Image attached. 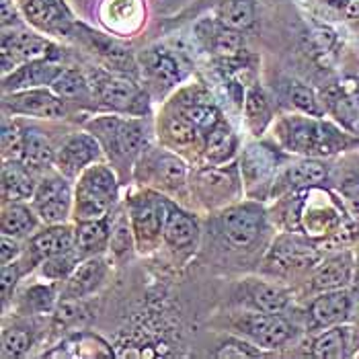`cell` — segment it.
Wrapping results in <instances>:
<instances>
[{
    "instance_id": "obj_1",
    "label": "cell",
    "mask_w": 359,
    "mask_h": 359,
    "mask_svg": "<svg viewBox=\"0 0 359 359\" xmlns=\"http://www.w3.org/2000/svg\"><path fill=\"white\" fill-rule=\"evenodd\" d=\"M279 146L292 154L325 158L359 146V138L314 115H285L276 123Z\"/></svg>"
},
{
    "instance_id": "obj_2",
    "label": "cell",
    "mask_w": 359,
    "mask_h": 359,
    "mask_svg": "<svg viewBox=\"0 0 359 359\" xmlns=\"http://www.w3.org/2000/svg\"><path fill=\"white\" fill-rule=\"evenodd\" d=\"M86 130L97 136L103 150L117 168H130L144 154L150 142V123L146 117L101 115L86 123Z\"/></svg>"
},
{
    "instance_id": "obj_3",
    "label": "cell",
    "mask_w": 359,
    "mask_h": 359,
    "mask_svg": "<svg viewBox=\"0 0 359 359\" xmlns=\"http://www.w3.org/2000/svg\"><path fill=\"white\" fill-rule=\"evenodd\" d=\"M119 194V183L115 170L111 166L93 165L81 172L76 189H74V218L95 220L109 216Z\"/></svg>"
},
{
    "instance_id": "obj_4",
    "label": "cell",
    "mask_w": 359,
    "mask_h": 359,
    "mask_svg": "<svg viewBox=\"0 0 359 359\" xmlns=\"http://www.w3.org/2000/svg\"><path fill=\"white\" fill-rule=\"evenodd\" d=\"M267 232V216L257 203H234L216 218V234L230 250H247Z\"/></svg>"
},
{
    "instance_id": "obj_5",
    "label": "cell",
    "mask_w": 359,
    "mask_h": 359,
    "mask_svg": "<svg viewBox=\"0 0 359 359\" xmlns=\"http://www.w3.org/2000/svg\"><path fill=\"white\" fill-rule=\"evenodd\" d=\"M232 329L249 343L267 351L281 349L298 337V327L285 316V312H243L234 318Z\"/></svg>"
},
{
    "instance_id": "obj_6",
    "label": "cell",
    "mask_w": 359,
    "mask_h": 359,
    "mask_svg": "<svg viewBox=\"0 0 359 359\" xmlns=\"http://www.w3.org/2000/svg\"><path fill=\"white\" fill-rule=\"evenodd\" d=\"M318 261H320V252L308 238L300 236L298 232H283L271 245L265 257L263 269L269 276L290 279L314 269Z\"/></svg>"
},
{
    "instance_id": "obj_7",
    "label": "cell",
    "mask_w": 359,
    "mask_h": 359,
    "mask_svg": "<svg viewBox=\"0 0 359 359\" xmlns=\"http://www.w3.org/2000/svg\"><path fill=\"white\" fill-rule=\"evenodd\" d=\"M281 163L283 154L279 152V148H273L265 142H255L243 150L241 179L252 199H265L267 195H271Z\"/></svg>"
},
{
    "instance_id": "obj_8",
    "label": "cell",
    "mask_w": 359,
    "mask_h": 359,
    "mask_svg": "<svg viewBox=\"0 0 359 359\" xmlns=\"http://www.w3.org/2000/svg\"><path fill=\"white\" fill-rule=\"evenodd\" d=\"M166 197L152 191L132 195L128 201V216L136 236V247L140 252L154 250L163 241L165 226Z\"/></svg>"
},
{
    "instance_id": "obj_9",
    "label": "cell",
    "mask_w": 359,
    "mask_h": 359,
    "mask_svg": "<svg viewBox=\"0 0 359 359\" xmlns=\"http://www.w3.org/2000/svg\"><path fill=\"white\" fill-rule=\"evenodd\" d=\"M95 97L103 109L113 113H126L144 117L148 115L150 101L148 95L140 88L138 84L123 79V76H111V74H99L93 84Z\"/></svg>"
},
{
    "instance_id": "obj_10",
    "label": "cell",
    "mask_w": 359,
    "mask_h": 359,
    "mask_svg": "<svg viewBox=\"0 0 359 359\" xmlns=\"http://www.w3.org/2000/svg\"><path fill=\"white\" fill-rule=\"evenodd\" d=\"M31 205L43 224H64L74 210V194L68 177L60 172L41 179L33 194Z\"/></svg>"
},
{
    "instance_id": "obj_11",
    "label": "cell",
    "mask_w": 359,
    "mask_h": 359,
    "mask_svg": "<svg viewBox=\"0 0 359 359\" xmlns=\"http://www.w3.org/2000/svg\"><path fill=\"white\" fill-rule=\"evenodd\" d=\"M358 308L355 292H349L347 287L320 292L306 312L308 329L310 331H325L337 325H347Z\"/></svg>"
},
{
    "instance_id": "obj_12",
    "label": "cell",
    "mask_w": 359,
    "mask_h": 359,
    "mask_svg": "<svg viewBox=\"0 0 359 359\" xmlns=\"http://www.w3.org/2000/svg\"><path fill=\"white\" fill-rule=\"evenodd\" d=\"M241 181L243 179H238V168L234 165H216L197 170L191 185L205 205L222 208L230 201H236L241 195Z\"/></svg>"
},
{
    "instance_id": "obj_13",
    "label": "cell",
    "mask_w": 359,
    "mask_h": 359,
    "mask_svg": "<svg viewBox=\"0 0 359 359\" xmlns=\"http://www.w3.org/2000/svg\"><path fill=\"white\" fill-rule=\"evenodd\" d=\"M140 158H142L140 166L144 168V172L138 175L140 181L152 183V185L161 187L163 191H170V194H177L185 187L187 166L179 156L170 154L168 150L146 148Z\"/></svg>"
},
{
    "instance_id": "obj_14",
    "label": "cell",
    "mask_w": 359,
    "mask_h": 359,
    "mask_svg": "<svg viewBox=\"0 0 359 359\" xmlns=\"http://www.w3.org/2000/svg\"><path fill=\"white\" fill-rule=\"evenodd\" d=\"M2 105L6 113L39 117V119H64L68 115V103L60 99L54 90H46V88L6 93Z\"/></svg>"
},
{
    "instance_id": "obj_15",
    "label": "cell",
    "mask_w": 359,
    "mask_h": 359,
    "mask_svg": "<svg viewBox=\"0 0 359 359\" xmlns=\"http://www.w3.org/2000/svg\"><path fill=\"white\" fill-rule=\"evenodd\" d=\"M101 150H103L101 142L90 132L70 134L68 138L62 140V144L55 150V166L68 179L81 177L83 170L101 158L103 154Z\"/></svg>"
},
{
    "instance_id": "obj_16",
    "label": "cell",
    "mask_w": 359,
    "mask_h": 359,
    "mask_svg": "<svg viewBox=\"0 0 359 359\" xmlns=\"http://www.w3.org/2000/svg\"><path fill=\"white\" fill-rule=\"evenodd\" d=\"M329 179H331V166L327 165L325 161H320V158L306 156L302 161L285 165L279 170L276 183H273V189H271V195L281 197V195L290 194V191L318 189Z\"/></svg>"
},
{
    "instance_id": "obj_17",
    "label": "cell",
    "mask_w": 359,
    "mask_h": 359,
    "mask_svg": "<svg viewBox=\"0 0 359 359\" xmlns=\"http://www.w3.org/2000/svg\"><path fill=\"white\" fill-rule=\"evenodd\" d=\"M76 249L74 230L66 224H52L50 228L35 232L27 243V249L19 257L29 269L41 265L46 259Z\"/></svg>"
},
{
    "instance_id": "obj_18",
    "label": "cell",
    "mask_w": 359,
    "mask_h": 359,
    "mask_svg": "<svg viewBox=\"0 0 359 359\" xmlns=\"http://www.w3.org/2000/svg\"><path fill=\"white\" fill-rule=\"evenodd\" d=\"M163 241L166 247L175 252H195L199 243V224L189 212H185L175 201H165V226H163Z\"/></svg>"
},
{
    "instance_id": "obj_19",
    "label": "cell",
    "mask_w": 359,
    "mask_h": 359,
    "mask_svg": "<svg viewBox=\"0 0 359 359\" xmlns=\"http://www.w3.org/2000/svg\"><path fill=\"white\" fill-rule=\"evenodd\" d=\"M238 298L261 312H285L292 304V294L279 283L265 279H245L238 290Z\"/></svg>"
},
{
    "instance_id": "obj_20",
    "label": "cell",
    "mask_w": 359,
    "mask_h": 359,
    "mask_svg": "<svg viewBox=\"0 0 359 359\" xmlns=\"http://www.w3.org/2000/svg\"><path fill=\"white\" fill-rule=\"evenodd\" d=\"M107 273H109V263L101 255L83 259L76 265V269L70 273V277L66 279L62 296H66V298H88L95 292H99V287L107 279Z\"/></svg>"
},
{
    "instance_id": "obj_21",
    "label": "cell",
    "mask_w": 359,
    "mask_h": 359,
    "mask_svg": "<svg viewBox=\"0 0 359 359\" xmlns=\"http://www.w3.org/2000/svg\"><path fill=\"white\" fill-rule=\"evenodd\" d=\"M353 273H355L353 255L337 252L312 269L310 287L318 294L329 292V290H341V287H347L349 283H353Z\"/></svg>"
},
{
    "instance_id": "obj_22",
    "label": "cell",
    "mask_w": 359,
    "mask_h": 359,
    "mask_svg": "<svg viewBox=\"0 0 359 359\" xmlns=\"http://www.w3.org/2000/svg\"><path fill=\"white\" fill-rule=\"evenodd\" d=\"M64 68L50 64L46 60H33L25 62L17 70L4 74V93H15V90H27V88H41V86H52L54 81L60 76Z\"/></svg>"
},
{
    "instance_id": "obj_23",
    "label": "cell",
    "mask_w": 359,
    "mask_h": 359,
    "mask_svg": "<svg viewBox=\"0 0 359 359\" xmlns=\"http://www.w3.org/2000/svg\"><path fill=\"white\" fill-rule=\"evenodd\" d=\"M35 168H31L21 158L4 161L2 166V197L6 201H25L33 199V194L37 189V181L33 175Z\"/></svg>"
},
{
    "instance_id": "obj_24",
    "label": "cell",
    "mask_w": 359,
    "mask_h": 359,
    "mask_svg": "<svg viewBox=\"0 0 359 359\" xmlns=\"http://www.w3.org/2000/svg\"><path fill=\"white\" fill-rule=\"evenodd\" d=\"M111 216V214H109ZM109 216L95 218V220H81L74 228L76 250L83 259L103 255L109 250L111 243V222Z\"/></svg>"
},
{
    "instance_id": "obj_25",
    "label": "cell",
    "mask_w": 359,
    "mask_h": 359,
    "mask_svg": "<svg viewBox=\"0 0 359 359\" xmlns=\"http://www.w3.org/2000/svg\"><path fill=\"white\" fill-rule=\"evenodd\" d=\"M355 343V331L347 325H337L316 334L310 343V355L325 359L347 358Z\"/></svg>"
},
{
    "instance_id": "obj_26",
    "label": "cell",
    "mask_w": 359,
    "mask_h": 359,
    "mask_svg": "<svg viewBox=\"0 0 359 359\" xmlns=\"http://www.w3.org/2000/svg\"><path fill=\"white\" fill-rule=\"evenodd\" d=\"M23 128V156L21 161L27 163L35 170H43L55 165V150L52 140L46 136L43 130L35 126H21Z\"/></svg>"
},
{
    "instance_id": "obj_27",
    "label": "cell",
    "mask_w": 359,
    "mask_h": 359,
    "mask_svg": "<svg viewBox=\"0 0 359 359\" xmlns=\"http://www.w3.org/2000/svg\"><path fill=\"white\" fill-rule=\"evenodd\" d=\"M39 216L23 201H6L2 210V234L15 236V238H31L39 226Z\"/></svg>"
},
{
    "instance_id": "obj_28",
    "label": "cell",
    "mask_w": 359,
    "mask_h": 359,
    "mask_svg": "<svg viewBox=\"0 0 359 359\" xmlns=\"http://www.w3.org/2000/svg\"><path fill=\"white\" fill-rule=\"evenodd\" d=\"M52 90L66 103H76L83 107H88L97 101L93 84H88V81L83 76V72H79L74 68L62 70L60 76L52 84Z\"/></svg>"
},
{
    "instance_id": "obj_29",
    "label": "cell",
    "mask_w": 359,
    "mask_h": 359,
    "mask_svg": "<svg viewBox=\"0 0 359 359\" xmlns=\"http://www.w3.org/2000/svg\"><path fill=\"white\" fill-rule=\"evenodd\" d=\"M238 148V138L232 132V128L220 119L208 134H205V161L210 166L226 165L232 161Z\"/></svg>"
},
{
    "instance_id": "obj_30",
    "label": "cell",
    "mask_w": 359,
    "mask_h": 359,
    "mask_svg": "<svg viewBox=\"0 0 359 359\" xmlns=\"http://www.w3.org/2000/svg\"><path fill=\"white\" fill-rule=\"evenodd\" d=\"M271 103L259 84H252L245 95V121L255 136H261L271 123Z\"/></svg>"
},
{
    "instance_id": "obj_31",
    "label": "cell",
    "mask_w": 359,
    "mask_h": 359,
    "mask_svg": "<svg viewBox=\"0 0 359 359\" xmlns=\"http://www.w3.org/2000/svg\"><path fill=\"white\" fill-rule=\"evenodd\" d=\"M55 306V285L52 283H35L27 287L19 298V310L27 316H41L54 312Z\"/></svg>"
},
{
    "instance_id": "obj_32",
    "label": "cell",
    "mask_w": 359,
    "mask_h": 359,
    "mask_svg": "<svg viewBox=\"0 0 359 359\" xmlns=\"http://www.w3.org/2000/svg\"><path fill=\"white\" fill-rule=\"evenodd\" d=\"M86 298H66L57 302L54 310V329L57 331H68V329H79L90 320V308L84 302Z\"/></svg>"
},
{
    "instance_id": "obj_33",
    "label": "cell",
    "mask_w": 359,
    "mask_h": 359,
    "mask_svg": "<svg viewBox=\"0 0 359 359\" xmlns=\"http://www.w3.org/2000/svg\"><path fill=\"white\" fill-rule=\"evenodd\" d=\"M144 64L148 74L163 86H172L181 79V68L175 55H170L165 50H150L144 55Z\"/></svg>"
},
{
    "instance_id": "obj_34",
    "label": "cell",
    "mask_w": 359,
    "mask_h": 359,
    "mask_svg": "<svg viewBox=\"0 0 359 359\" xmlns=\"http://www.w3.org/2000/svg\"><path fill=\"white\" fill-rule=\"evenodd\" d=\"M177 109L181 111L201 134H208V132H210V130L222 119L218 107L212 105V103H208V101H201V99H194V101L179 103Z\"/></svg>"
},
{
    "instance_id": "obj_35",
    "label": "cell",
    "mask_w": 359,
    "mask_h": 359,
    "mask_svg": "<svg viewBox=\"0 0 359 359\" xmlns=\"http://www.w3.org/2000/svg\"><path fill=\"white\" fill-rule=\"evenodd\" d=\"M35 343V331L29 325H13L2 332V355L4 358H23Z\"/></svg>"
},
{
    "instance_id": "obj_36",
    "label": "cell",
    "mask_w": 359,
    "mask_h": 359,
    "mask_svg": "<svg viewBox=\"0 0 359 359\" xmlns=\"http://www.w3.org/2000/svg\"><path fill=\"white\" fill-rule=\"evenodd\" d=\"M163 130H165V138L172 146H181V148L195 144L197 138H199V134H201L179 109L175 111V113H170V115H166Z\"/></svg>"
},
{
    "instance_id": "obj_37",
    "label": "cell",
    "mask_w": 359,
    "mask_h": 359,
    "mask_svg": "<svg viewBox=\"0 0 359 359\" xmlns=\"http://www.w3.org/2000/svg\"><path fill=\"white\" fill-rule=\"evenodd\" d=\"M255 21L252 0H226L220 6V23L230 29H247Z\"/></svg>"
},
{
    "instance_id": "obj_38",
    "label": "cell",
    "mask_w": 359,
    "mask_h": 359,
    "mask_svg": "<svg viewBox=\"0 0 359 359\" xmlns=\"http://www.w3.org/2000/svg\"><path fill=\"white\" fill-rule=\"evenodd\" d=\"M81 261H83V257L79 255V250H68V252H62V255H55V257L46 259L39 265V271H41V276L46 277L48 281L60 283V281H66L70 277V273L76 269V265Z\"/></svg>"
},
{
    "instance_id": "obj_39",
    "label": "cell",
    "mask_w": 359,
    "mask_h": 359,
    "mask_svg": "<svg viewBox=\"0 0 359 359\" xmlns=\"http://www.w3.org/2000/svg\"><path fill=\"white\" fill-rule=\"evenodd\" d=\"M25 13L29 21L39 27L52 29L62 21V6L57 0H25Z\"/></svg>"
},
{
    "instance_id": "obj_40",
    "label": "cell",
    "mask_w": 359,
    "mask_h": 359,
    "mask_svg": "<svg viewBox=\"0 0 359 359\" xmlns=\"http://www.w3.org/2000/svg\"><path fill=\"white\" fill-rule=\"evenodd\" d=\"M210 46H212V50L216 54L224 55V57H236L245 48V39L238 33V29H230L222 25L218 29H212Z\"/></svg>"
},
{
    "instance_id": "obj_41",
    "label": "cell",
    "mask_w": 359,
    "mask_h": 359,
    "mask_svg": "<svg viewBox=\"0 0 359 359\" xmlns=\"http://www.w3.org/2000/svg\"><path fill=\"white\" fill-rule=\"evenodd\" d=\"M134 243H136V236H134L132 224H128L126 218H119V220L111 222L109 250L113 252V257H115L117 261H126V259L130 257Z\"/></svg>"
},
{
    "instance_id": "obj_42",
    "label": "cell",
    "mask_w": 359,
    "mask_h": 359,
    "mask_svg": "<svg viewBox=\"0 0 359 359\" xmlns=\"http://www.w3.org/2000/svg\"><path fill=\"white\" fill-rule=\"evenodd\" d=\"M287 99H290V105H294L296 109L302 111L306 115H314V117H320L323 115V107H320L314 90L308 88L306 84H290L287 86Z\"/></svg>"
},
{
    "instance_id": "obj_43",
    "label": "cell",
    "mask_w": 359,
    "mask_h": 359,
    "mask_svg": "<svg viewBox=\"0 0 359 359\" xmlns=\"http://www.w3.org/2000/svg\"><path fill=\"white\" fill-rule=\"evenodd\" d=\"M2 156L4 161L23 156V128L8 117L2 121Z\"/></svg>"
},
{
    "instance_id": "obj_44",
    "label": "cell",
    "mask_w": 359,
    "mask_h": 359,
    "mask_svg": "<svg viewBox=\"0 0 359 359\" xmlns=\"http://www.w3.org/2000/svg\"><path fill=\"white\" fill-rule=\"evenodd\" d=\"M29 273V267L21 261H13V263H6L2 265V276H0V290H2V304L8 306V302L13 300L15 296V287L19 285L21 277Z\"/></svg>"
},
{
    "instance_id": "obj_45",
    "label": "cell",
    "mask_w": 359,
    "mask_h": 359,
    "mask_svg": "<svg viewBox=\"0 0 359 359\" xmlns=\"http://www.w3.org/2000/svg\"><path fill=\"white\" fill-rule=\"evenodd\" d=\"M216 355L218 358H259L263 353H261V347L252 345L247 339L226 337L220 345H218Z\"/></svg>"
},
{
    "instance_id": "obj_46",
    "label": "cell",
    "mask_w": 359,
    "mask_h": 359,
    "mask_svg": "<svg viewBox=\"0 0 359 359\" xmlns=\"http://www.w3.org/2000/svg\"><path fill=\"white\" fill-rule=\"evenodd\" d=\"M339 194L343 199L345 212L351 216V220L359 224V175L345 179L339 187Z\"/></svg>"
},
{
    "instance_id": "obj_47",
    "label": "cell",
    "mask_w": 359,
    "mask_h": 359,
    "mask_svg": "<svg viewBox=\"0 0 359 359\" xmlns=\"http://www.w3.org/2000/svg\"><path fill=\"white\" fill-rule=\"evenodd\" d=\"M23 250L25 249H21V243H19V238L2 234V249H0V263H2V265L17 261V259L23 255Z\"/></svg>"
},
{
    "instance_id": "obj_48",
    "label": "cell",
    "mask_w": 359,
    "mask_h": 359,
    "mask_svg": "<svg viewBox=\"0 0 359 359\" xmlns=\"http://www.w3.org/2000/svg\"><path fill=\"white\" fill-rule=\"evenodd\" d=\"M15 19H17V13L11 6V2L8 0H2V23L4 25H11V23H15Z\"/></svg>"
},
{
    "instance_id": "obj_49",
    "label": "cell",
    "mask_w": 359,
    "mask_h": 359,
    "mask_svg": "<svg viewBox=\"0 0 359 359\" xmlns=\"http://www.w3.org/2000/svg\"><path fill=\"white\" fill-rule=\"evenodd\" d=\"M343 11L349 19H359V0H351Z\"/></svg>"
},
{
    "instance_id": "obj_50",
    "label": "cell",
    "mask_w": 359,
    "mask_h": 359,
    "mask_svg": "<svg viewBox=\"0 0 359 359\" xmlns=\"http://www.w3.org/2000/svg\"><path fill=\"white\" fill-rule=\"evenodd\" d=\"M353 292H355V298L359 300V265L355 267V273H353Z\"/></svg>"
},
{
    "instance_id": "obj_51",
    "label": "cell",
    "mask_w": 359,
    "mask_h": 359,
    "mask_svg": "<svg viewBox=\"0 0 359 359\" xmlns=\"http://www.w3.org/2000/svg\"><path fill=\"white\" fill-rule=\"evenodd\" d=\"M358 257H359V249H358Z\"/></svg>"
}]
</instances>
